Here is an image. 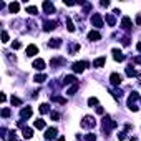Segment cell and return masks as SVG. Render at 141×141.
<instances>
[{
	"mask_svg": "<svg viewBox=\"0 0 141 141\" xmlns=\"http://www.w3.org/2000/svg\"><path fill=\"white\" fill-rule=\"evenodd\" d=\"M86 65H88V63H86V62H76V63H73V70L76 71V73H81V71H83L85 70V66Z\"/></svg>",
	"mask_w": 141,
	"mask_h": 141,
	"instance_id": "obj_1",
	"label": "cell"
},
{
	"mask_svg": "<svg viewBox=\"0 0 141 141\" xmlns=\"http://www.w3.org/2000/svg\"><path fill=\"white\" fill-rule=\"evenodd\" d=\"M81 126H85V128H90V126H95V120L91 116H85L83 121H81Z\"/></svg>",
	"mask_w": 141,
	"mask_h": 141,
	"instance_id": "obj_2",
	"label": "cell"
},
{
	"mask_svg": "<svg viewBox=\"0 0 141 141\" xmlns=\"http://www.w3.org/2000/svg\"><path fill=\"white\" fill-rule=\"evenodd\" d=\"M57 133H58L57 128H48L47 133H45V139H53V138L57 136Z\"/></svg>",
	"mask_w": 141,
	"mask_h": 141,
	"instance_id": "obj_3",
	"label": "cell"
},
{
	"mask_svg": "<svg viewBox=\"0 0 141 141\" xmlns=\"http://www.w3.org/2000/svg\"><path fill=\"white\" fill-rule=\"evenodd\" d=\"M91 23L95 27H103V20H101V17H100L98 13H95V15L91 17Z\"/></svg>",
	"mask_w": 141,
	"mask_h": 141,
	"instance_id": "obj_4",
	"label": "cell"
},
{
	"mask_svg": "<svg viewBox=\"0 0 141 141\" xmlns=\"http://www.w3.org/2000/svg\"><path fill=\"white\" fill-rule=\"evenodd\" d=\"M37 52H38L37 45H28V47H27V53H25V55H27V57H33Z\"/></svg>",
	"mask_w": 141,
	"mask_h": 141,
	"instance_id": "obj_5",
	"label": "cell"
},
{
	"mask_svg": "<svg viewBox=\"0 0 141 141\" xmlns=\"http://www.w3.org/2000/svg\"><path fill=\"white\" fill-rule=\"evenodd\" d=\"M88 38L91 40V42H98V40L101 38V35H100L96 30H91V32H90V33H88Z\"/></svg>",
	"mask_w": 141,
	"mask_h": 141,
	"instance_id": "obj_6",
	"label": "cell"
},
{
	"mask_svg": "<svg viewBox=\"0 0 141 141\" xmlns=\"http://www.w3.org/2000/svg\"><path fill=\"white\" fill-rule=\"evenodd\" d=\"M110 80H111V83H113V85H120L123 78H121V75H118V73H111Z\"/></svg>",
	"mask_w": 141,
	"mask_h": 141,
	"instance_id": "obj_7",
	"label": "cell"
},
{
	"mask_svg": "<svg viewBox=\"0 0 141 141\" xmlns=\"http://www.w3.org/2000/svg\"><path fill=\"white\" fill-rule=\"evenodd\" d=\"M43 8L47 10V13H53V12H55V7H53L52 2H43Z\"/></svg>",
	"mask_w": 141,
	"mask_h": 141,
	"instance_id": "obj_8",
	"label": "cell"
},
{
	"mask_svg": "<svg viewBox=\"0 0 141 141\" xmlns=\"http://www.w3.org/2000/svg\"><path fill=\"white\" fill-rule=\"evenodd\" d=\"M113 58H115V60L116 62H123V60H125V57H123L121 55V52H120V50H113Z\"/></svg>",
	"mask_w": 141,
	"mask_h": 141,
	"instance_id": "obj_9",
	"label": "cell"
},
{
	"mask_svg": "<svg viewBox=\"0 0 141 141\" xmlns=\"http://www.w3.org/2000/svg\"><path fill=\"white\" fill-rule=\"evenodd\" d=\"M33 68H37V70H43L45 68V62L40 58V60H35L33 62Z\"/></svg>",
	"mask_w": 141,
	"mask_h": 141,
	"instance_id": "obj_10",
	"label": "cell"
},
{
	"mask_svg": "<svg viewBox=\"0 0 141 141\" xmlns=\"http://www.w3.org/2000/svg\"><path fill=\"white\" fill-rule=\"evenodd\" d=\"M105 65V57H100V58H96V60L93 62V66L95 68H101Z\"/></svg>",
	"mask_w": 141,
	"mask_h": 141,
	"instance_id": "obj_11",
	"label": "cell"
},
{
	"mask_svg": "<svg viewBox=\"0 0 141 141\" xmlns=\"http://www.w3.org/2000/svg\"><path fill=\"white\" fill-rule=\"evenodd\" d=\"M20 116H22V118H28V116H32V108H30V106L23 108V110L20 111Z\"/></svg>",
	"mask_w": 141,
	"mask_h": 141,
	"instance_id": "obj_12",
	"label": "cell"
},
{
	"mask_svg": "<svg viewBox=\"0 0 141 141\" xmlns=\"http://www.w3.org/2000/svg\"><path fill=\"white\" fill-rule=\"evenodd\" d=\"M121 27L125 30H130L131 28V20L128 19V17H125V19H123V22H121Z\"/></svg>",
	"mask_w": 141,
	"mask_h": 141,
	"instance_id": "obj_13",
	"label": "cell"
},
{
	"mask_svg": "<svg viewBox=\"0 0 141 141\" xmlns=\"http://www.w3.org/2000/svg\"><path fill=\"white\" fill-rule=\"evenodd\" d=\"M32 136H33V131H32V128H23V138L30 139Z\"/></svg>",
	"mask_w": 141,
	"mask_h": 141,
	"instance_id": "obj_14",
	"label": "cell"
},
{
	"mask_svg": "<svg viewBox=\"0 0 141 141\" xmlns=\"http://www.w3.org/2000/svg\"><path fill=\"white\" fill-rule=\"evenodd\" d=\"M55 25H57V22H48V23H45L43 30H45V32H50L52 28H55Z\"/></svg>",
	"mask_w": 141,
	"mask_h": 141,
	"instance_id": "obj_15",
	"label": "cell"
},
{
	"mask_svg": "<svg viewBox=\"0 0 141 141\" xmlns=\"http://www.w3.org/2000/svg\"><path fill=\"white\" fill-rule=\"evenodd\" d=\"M63 83H66V85H68V83H73V85H75V76H73V75H68V76H65Z\"/></svg>",
	"mask_w": 141,
	"mask_h": 141,
	"instance_id": "obj_16",
	"label": "cell"
},
{
	"mask_svg": "<svg viewBox=\"0 0 141 141\" xmlns=\"http://www.w3.org/2000/svg\"><path fill=\"white\" fill-rule=\"evenodd\" d=\"M19 8H20V5H19V3H10V12L12 13H17V12H19Z\"/></svg>",
	"mask_w": 141,
	"mask_h": 141,
	"instance_id": "obj_17",
	"label": "cell"
},
{
	"mask_svg": "<svg viewBox=\"0 0 141 141\" xmlns=\"http://www.w3.org/2000/svg\"><path fill=\"white\" fill-rule=\"evenodd\" d=\"M60 45H62L60 38H55V40H52V42H50V47H55V48H58Z\"/></svg>",
	"mask_w": 141,
	"mask_h": 141,
	"instance_id": "obj_18",
	"label": "cell"
},
{
	"mask_svg": "<svg viewBox=\"0 0 141 141\" xmlns=\"http://www.w3.org/2000/svg\"><path fill=\"white\" fill-rule=\"evenodd\" d=\"M35 128H38V130L45 128V121L43 120H37V121H35Z\"/></svg>",
	"mask_w": 141,
	"mask_h": 141,
	"instance_id": "obj_19",
	"label": "cell"
},
{
	"mask_svg": "<svg viewBox=\"0 0 141 141\" xmlns=\"http://www.w3.org/2000/svg\"><path fill=\"white\" fill-rule=\"evenodd\" d=\"M45 78H47L45 75H35V81H37V83H42V81H45Z\"/></svg>",
	"mask_w": 141,
	"mask_h": 141,
	"instance_id": "obj_20",
	"label": "cell"
},
{
	"mask_svg": "<svg viewBox=\"0 0 141 141\" xmlns=\"http://www.w3.org/2000/svg\"><path fill=\"white\" fill-rule=\"evenodd\" d=\"M40 113H42V115H43V113H48V105L47 103H43L42 106H40Z\"/></svg>",
	"mask_w": 141,
	"mask_h": 141,
	"instance_id": "obj_21",
	"label": "cell"
},
{
	"mask_svg": "<svg viewBox=\"0 0 141 141\" xmlns=\"http://www.w3.org/2000/svg\"><path fill=\"white\" fill-rule=\"evenodd\" d=\"M66 27H68V30H70V32H75V27H73V23H71L70 19H66Z\"/></svg>",
	"mask_w": 141,
	"mask_h": 141,
	"instance_id": "obj_22",
	"label": "cell"
},
{
	"mask_svg": "<svg viewBox=\"0 0 141 141\" xmlns=\"http://www.w3.org/2000/svg\"><path fill=\"white\" fill-rule=\"evenodd\" d=\"M76 88H78V83H75L73 86H71L70 90H68V95H75V91H76Z\"/></svg>",
	"mask_w": 141,
	"mask_h": 141,
	"instance_id": "obj_23",
	"label": "cell"
},
{
	"mask_svg": "<svg viewBox=\"0 0 141 141\" xmlns=\"http://www.w3.org/2000/svg\"><path fill=\"white\" fill-rule=\"evenodd\" d=\"M126 75H128V76H134V75H136V71H134L131 66H128V70H126Z\"/></svg>",
	"mask_w": 141,
	"mask_h": 141,
	"instance_id": "obj_24",
	"label": "cell"
},
{
	"mask_svg": "<svg viewBox=\"0 0 141 141\" xmlns=\"http://www.w3.org/2000/svg\"><path fill=\"white\" fill-rule=\"evenodd\" d=\"M12 105H15V106H19V105H22V101L17 96H12Z\"/></svg>",
	"mask_w": 141,
	"mask_h": 141,
	"instance_id": "obj_25",
	"label": "cell"
},
{
	"mask_svg": "<svg viewBox=\"0 0 141 141\" xmlns=\"http://www.w3.org/2000/svg\"><path fill=\"white\" fill-rule=\"evenodd\" d=\"M27 12L32 13V15H35V13H37L38 10H37V7H28V8H27Z\"/></svg>",
	"mask_w": 141,
	"mask_h": 141,
	"instance_id": "obj_26",
	"label": "cell"
},
{
	"mask_svg": "<svg viewBox=\"0 0 141 141\" xmlns=\"http://www.w3.org/2000/svg\"><path fill=\"white\" fill-rule=\"evenodd\" d=\"M2 38H3V40H2L3 43H7V42H8V33H7V32H2Z\"/></svg>",
	"mask_w": 141,
	"mask_h": 141,
	"instance_id": "obj_27",
	"label": "cell"
},
{
	"mask_svg": "<svg viewBox=\"0 0 141 141\" xmlns=\"http://www.w3.org/2000/svg\"><path fill=\"white\" fill-rule=\"evenodd\" d=\"M88 105H90V106H93V105H98V100H96V98H90V100H88Z\"/></svg>",
	"mask_w": 141,
	"mask_h": 141,
	"instance_id": "obj_28",
	"label": "cell"
},
{
	"mask_svg": "<svg viewBox=\"0 0 141 141\" xmlns=\"http://www.w3.org/2000/svg\"><path fill=\"white\" fill-rule=\"evenodd\" d=\"M2 116L3 118H7V116H10V110H8V108H5V110L2 111Z\"/></svg>",
	"mask_w": 141,
	"mask_h": 141,
	"instance_id": "obj_29",
	"label": "cell"
},
{
	"mask_svg": "<svg viewBox=\"0 0 141 141\" xmlns=\"http://www.w3.org/2000/svg\"><path fill=\"white\" fill-rule=\"evenodd\" d=\"M106 22L110 25H115V19H113V17H106Z\"/></svg>",
	"mask_w": 141,
	"mask_h": 141,
	"instance_id": "obj_30",
	"label": "cell"
},
{
	"mask_svg": "<svg viewBox=\"0 0 141 141\" xmlns=\"http://www.w3.org/2000/svg\"><path fill=\"white\" fill-rule=\"evenodd\" d=\"M20 47H22V43H20V42H13V48H15V50H19Z\"/></svg>",
	"mask_w": 141,
	"mask_h": 141,
	"instance_id": "obj_31",
	"label": "cell"
},
{
	"mask_svg": "<svg viewBox=\"0 0 141 141\" xmlns=\"http://www.w3.org/2000/svg\"><path fill=\"white\" fill-rule=\"evenodd\" d=\"M58 118H60V115H58V113H53V111H52V120H58Z\"/></svg>",
	"mask_w": 141,
	"mask_h": 141,
	"instance_id": "obj_32",
	"label": "cell"
},
{
	"mask_svg": "<svg viewBox=\"0 0 141 141\" xmlns=\"http://www.w3.org/2000/svg\"><path fill=\"white\" fill-rule=\"evenodd\" d=\"M86 141H95V134H88L86 136Z\"/></svg>",
	"mask_w": 141,
	"mask_h": 141,
	"instance_id": "obj_33",
	"label": "cell"
},
{
	"mask_svg": "<svg viewBox=\"0 0 141 141\" xmlns=\"http://www.w3.org/2000/svg\"><path fill=\"white\" fill-rule=\"evenodd\" d=\"M126 136H125V133H118V139H125Z\"/></svg>",
	"mask_w": 141,
	"mask_h": 141,
	"instance_id": "obj_34",
	"label": "cell"
},
{
	"mask_svg": "<svg viewBox=\"0 0 141 141\" xmlns=\"http://www.w3.org/2000/svg\"><path fill=\"white\" fill-rule=\"evenodd\" d=\"M136 48H138V50H139V52H141V42H139L138 45H136Z\"/></svg>",
	"mask_w": 141,
	"mask_h": 141,
	"instance_id": "obj_35",
	"label": "cell"
},
{
	"mask_svg": "<svg viewBox=\"0 0 141 141\" xmlns=\"http://www.w3.org/2000/svg\"><path fill=\"white\" fill-rule=\"evenodd\" d=\"M57 141H65V138H58V139H57Z\"/></svg>",
	"mask_w": 141,
	"mask_h": 141,
	"instance_id": "obj_36",
	"label": "cell"
}]
</instances>
